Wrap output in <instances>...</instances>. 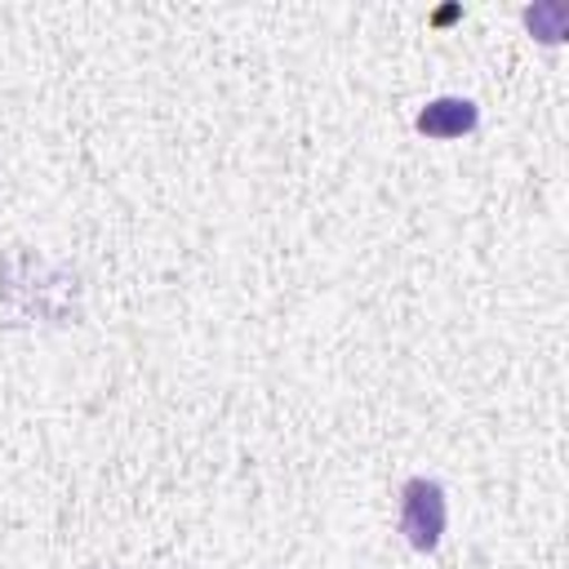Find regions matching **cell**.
I'll list each match as a JSON object with an SVG mask.
<instances>
[{
  "label": "cell",
  "instance_id": "obj_1",
  "mask_svg": "<svg viewBox=\"0 0 569 569\" xmlns=\"http://www.w3.org/2000/svg\"><path fill=\"white\" fill-rule=\"evenodd\" d=\"M445 520H449V502L445 489L427 476H409L400 485V533L413 551H436L445 538Z\"/></svg>",
  "mask_w": 569,
  "mask_h": 569
},
{
  "label": "cell",
  "instance_id": "obj_2",
  "mask_svg": "<svg viewBox=\"0 0 569 569\" xmlns=\"http://www.w3.org/2000/svg\"><path fill=\"white\" fill-rule=\"evenodd\" d=\"M476 124H480V107H476L471 98H458V93L431 98V102L418 111V120H413V129L427 133V138H462V133H471Z\"/></svg>",
  "mask_w": 569,
  "mask_h": 569
},
{
  "label": "cell",
  "instance_id": "obj_3",
  "mask_svg": "<svg viewBox=\"0 0 569 569\" xmlns=\"http://www.w3.org/2000/svg\"><path fill=\"white\" fill-rule=\"evenodd\" d=\"M525 27L538 36V40H560L565 31H569V9L560 4V0H538V4H529L525 9Z\"/></svg>",
  "mask_w": 569,
  "mask_h": 569
}]
</instances>
